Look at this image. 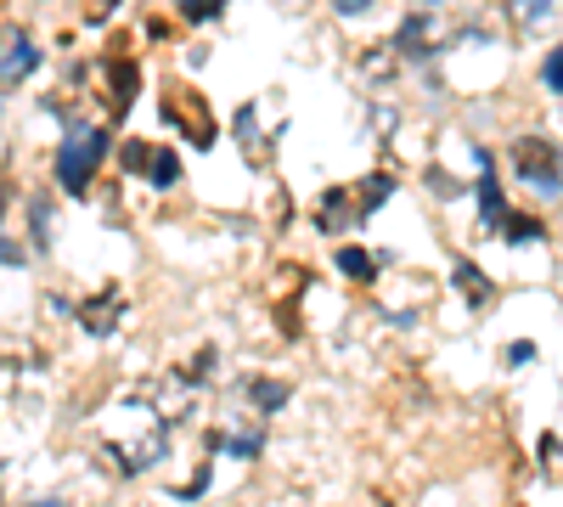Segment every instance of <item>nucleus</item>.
Here are the masks:
<instances>
[{"label": "nucleus", "instance_id": "nucleus-13", "mask_svg": "<svg viewBox=\"0 0 563 507\" xmlns=\"http://www.w3.org/2000/svg\"><path fill=\"white\" fill-rule=\"evenodd\" d=\"M119 164H124L130 175H147V164H153V147L141 142V135H130V142L119 147Z\"/></svg>", "mask_w": 563, "mask_h": 507}, {"label": "nucleus", "instance_id": "nucleus-12", "mask_svg": "<svg viewBox=\"0 0 563 507\" xmlns=\"http://www.w3.org/2000/svg\"><path fill=\"white\" fill-rule=\"evenodd\" d=\"M175 12H180V23H214L225 12V0H175Z\"/></svg>", "mask_w": 563, "mask_h": 507}, {"label": "nucleus", "instance_id": "nucleus-8", "mask_svg": "<svg viewBox=\"0 0 563 507\" xmlns=\"http://www.w3.org/2000/svg\"><path fill=\"white\" fill-rule=\"evenodd\" d=\"M474 192H479V214H485V225H501V220H507V192H501L496 169H485V175L474 180Z\"/></svg>", "mask_w": 563, "mask_h": 507}, {"label": "nucleus", "instance_id": "nucleus-17", "mask_svg": "<svg viewBox=\"0 0 563 507\" xmlns=\"http://www.w3.org/2000/svg\"><path fill=\"white\" fill-rule=\"evenodd\" d=\"M225 451H231V456H243V463H249V456H260V434H243V440H225Z\"/></svg>", "mask_w": 563, "mask_h": 507}, {"label": "nucleus", "instance_id": "nucleus-5", "mask_svg": "<svg viewBox=\"0 0 563 507\" xmlns=\"http://www.w3.org/2000/svg\"><path fill=\"white\" fill-rule=\"evenodd\" d=\"M119 316H124V294L108 288L102 299H85V305H79V328L97 333V339H108V333L119 328Z\"/></svg>", "mask_w": 563, "mask_h": 507}, {"label": "nucleus", "instance_id": "nucleus-18", "mask_svg": "<svg viewBox=\"0 0 563 507\" xmlns=\"http://www.w3.org/2000/svg\"><path fill=\"white\" fill-rule=\"evenodd\" d=\"M209 480H214V474H209V463H203V469L192 474V485L180 491V502H192V496H203V491H209Z\"/></svg>", "mask_w": 563, "mask_h": 507}, {"label": "nucleus", "instance_id": "nucleus-16", "mask_svg": "<svg viewBox=\"0 0 563 507\" xmlns=\"http://www.w3.org/2000/svg\"><path fill=\"white\" fill-rule=\"evenodd\" d=\"M519 18H525V23H541V18H552V0H519Z\"/></svg>", "mask_w": 563, "mask_h": 507}, {"label": "nucleus", "instance_id": "nucleus-14", "mask_svg": "<svg viewBox=\"0 0 563 507\" xmlns=\"http://www.w3.org/2000/svg\"><path fill=\"white\" fill-rule=\"evenodd\" d=\"M541 85L552 90V97H563V45H552V52L541 57Z\"/></svg>", "mask_w": 563, "mask_h": 507}, {"label": "nucleus", "instance_id": "nucleus-1", "mask_svg": "<svg viewBox=\"0 0 563 507\" xmlns=\"http://www.w3.org/2000/svg\"><path fill=\"white\" fill-rule=\"evenodd\" d=\"M102 158H108V130H90V124H68V142L57 147V187L63 192H74V198H85L90 192V180H97V169H102Z\"/></svg>", "mask_w": 563, "mask_h": 507}, {"label": "nucleus", "instance_id": "nucleus-20", "mask_svg": "<svg viewBox=\"0 0 563 507\" xmlns=\"http://www.w3.org/2000/svg\"><path fill=\"white\" fill-rule=\"evenodd\" d=\"M113 7H119V0H85V23H102Z\"/></svg>", "mask_w": 563, "mask_h": 507}, {"label": "nucleus", "instance_id": "nucleus-21", "mask_svg": "<svg viewBox=\"0 0 563 507\" xmlns=\"http://www.w3.org/2000/svg\"><path fill=\"white\" fill-rule=\"evenodd\" d=\"M507 361H512V366H530V361H536V344H530V339H519V344L507 350Z\"/></svg>", "mask_w": 563, "mask_h": 507}, {"label": "nucleus", "instance_id": "nucleus-15", "mask_svg": "<svg viewBox=\"0 0 563 507\" xmlns=\"http://www.w3.org/2000/svg\"><path fill=\"white\" fill-rule=\"evenodd\" d=\"M249 395H254V406L276 411L282 400H288V384H265V378H254V384H249Z\"/></svg>", "mask_w": 563, "mask_h": 507}, {"label": "nucleus", "instance_id": "nucleus-4", "mask_svg": "<svg viewBox=\"0 0 563 507\" xmlns=\"http://www.w3.org/2000/svg\"><path fill=\"white\" fill-rule=\"evenodd\" d=\"M102 85H108V113H113V119H124V113H130V102H135V90H141V63H135V57H124V52L102 57Z\"/></svg>", "mask_w": 563, "mask_h": 507}, {"label": "nucleus", "instance_id": "nucleus-7", "mask_svg": "<svg viewBox=\"0 0 563 507\" xmlns=\"http://www.w3.org/2000/svg\"><path fill=\"white\" fill-rule=\"evenodd\" d=\"M40 68V45L34 40H12L7 52H0V85H18Z\"/></svg>", "mask_w": 563, "mask_h": 507}, {"label": "nucleus", "instance_id": "nucleus-9", "mask_svg": "<svg viewBox=\"0 0 563 507\" xmlns=\"http://www.w3.org/2000/svg\"><path fill=\"white\" fill-rule=\"evenodd\" d=\"M147 180H153V192H169L175 180H180V153L175 147H153V164H147Z\"/></svg>", "mask_w": 563, "mask_h": 507}, {"label": "nucleus", "instance_id": "nucleus-11", "mask_svg": "<svg viewBox=\"0 0 563 507\" xmlns=\"http://www.w3.org/2000/svg\"><path fill=\"white\" fill-rule=\"evenodd\" d=\"M339 271L350 276V283H372V271H378V260H372L366 249H339Z\"/></svg>", "mask_w": 563, "mask_h": 507}, {"label": "nucleus", "instance_id": "nucleus-10", "mask_svg": "<svg viewBox=\"0 0 563 507\" xmlns=\"http://www.w3.org/2000/svg\"><path fill=\"white\" fill-rule=\"evenodd\" d=\"M501 238H507V243H541L547 225H541L536 214H507V220H501Z\"/></svg>", "mask_w": 563, "mask_h": 507}, {"label": "nucleus", "instance_id": "nucleus-2", "mask_svg": "<svg viewBox=\"0 0 563 507\" xmlns=\"http://www.w3.org/2000/svg\"><path fill=\"white\" fill-rule=\"evenodd\" d=\"M512 169L536 198H563V147L552 135H519L512 142Z\"/></svg>", "mask_w": 563, "mask_h": 507}, {"label": "nucleus", "instance_id": "nucleus-3", "mask_svg": "<svg viewBox=\"0 0 563 507\" xmlns=\"http://www.w3.org/2000/svg\"><path fill=\"white\" fill-rule=\"evenodd\" d=\"M164 119L186 135L192 147H214V135H220V124H214V113H209V102L198 97L192 85H169L164 90Z\"/></svg>", "mask_w": 563, "mask_h": 507}, {"label": "nucleus", "instance_id": "nucleus-6", "mask_svg": "<svg viewBox=\"0 0 563 507\" xmlns=\"http://www.w3.org/2000/svg\"><path fill=\"white\" fill-rule=\"evenodd\" d=\"M451 283H456V294H462L467 305H474V310H485V305L496 299V283H485V271H479L474 260H467V254H456V260H451Z\"/></svg>", "mask_w": 563, "mask_h": 507}, {"label": "nucleus", "instance_id": "nucleus-19", "mask_svg": "<svg viewBox=\"0 0 563 507\" xmlns=\"http://www.w3.org/2000/svg\"><path fill=\"white\" fill-rule=\"evenodd\" d=\"M333 12H339V18H366L372 0H333Z\"/></svg>", "mask_w": 563, "mask_h": 507}, {"label": "nucleus", "instance_id": "nucleus-22", "mask_svg": "<svg viewBox=\"0 0 563 507\" xmlns=\"http://www.w3.org/2000/svg\"><path fill=\"white\" fill-rule=\"evenodd\" d=\"M7 209H12V180L0 175V220H7Z\"/></svg>", "mask_w": 563, "mask_h": 507}]
</instances>
